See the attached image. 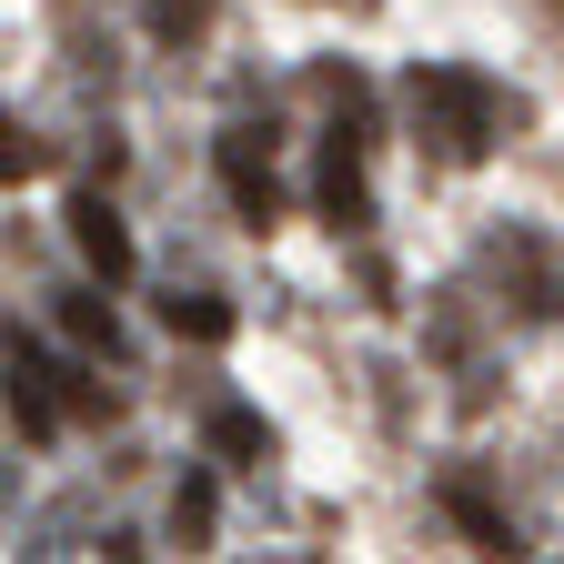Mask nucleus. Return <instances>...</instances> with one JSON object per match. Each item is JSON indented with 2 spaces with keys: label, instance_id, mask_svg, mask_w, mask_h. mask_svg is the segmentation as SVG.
I'll list each match as a JSON object with an SVG mask.
<instances>
[{
  "label": "nucleus",
  "instance_id": "nucleus-1",
  "mask_svg": "<svg viewBox=\"0 0 564 564\" xmlns=\"http://www.w3.org/2000/svg\"><path fill=\"white\" fill-rule=\"evenodd\" d=\"M413 111H444V121H454V152H484V141H494V91L474 82V70L423 61V70H413Z\"/></svg>",
  "mask_w": 564,
  "mask_h": 564
},
{
  "label": "nucleus",
  "instance_id": "nucleus-2",
  "mask_svg": "<svg viewBox=\"0 0 564 564\" xmlns=\"http://www.w3.org/2000/svg\"><path fill=\"white\" fill-rule=\"evenodd\" d=\"M70 403H82V383H70L31 333H11V413H21V434H51Z\"/></svg>",
  "mask_w": 564,
  "mask_h": 564
},
{
  "label": "nucleus",
  "instance_id": "nucleus-3",
  "mask_svg": "<svg viewBox=\"0 0 564 564\" xmlns=\"http://www.w3.org/2000/svg\"><path fill=\"white\" fill-rule=\"evenodd\" d=\"M70 242H82V262H91L101 282H131V232H121V212H111L101 192L70 202Z\"/></svg>",
  "mask_w": 564,
  "mask_h": 564
},
{
  "label": "nucleus",
  "instance_id": "nucleus-4",
  "mask_svg": "<svg viewBox=\"0 0 564 564\" xmlns=\"http://www.w3.org/2000/svg\"><path fill=\"white\" fill-rule=\"evenodd\" d=\"M252 141H262V131H223V182H232V202L262 223V212H272V162L252 152Z\"/></svg>",
  "mask_w": 564,
  "mask_h": 564
},
{
  "label": "nucleus",
  "instance_id": "nucleus-5",
  "mask_svg": "<svg viewBox=\"0 0 564 564\" xmlns=\"http://www.w3.org/2000/svg\"><path fill=\"white\" fill-rule=\"evenodd\" d=\"M323 202L343 212V223H364V141H352L333 121V152H323Z\"/></svg>",
  "mask_w": 564,
  "mask_h": 564
},
{
  "label": "nucleus",
  "instance_id": "nucleus-6",
  "mask_svg": "<svg viewBox=\"0 0 564 564\" xmlns=\"http://www.w3.org/2000/svg\"><path fill=\"white\" fill-rule=\"evenodd\" d=\"M61 333H70V343L121 352V323H111V303H91V293H61Z\"/></svg>",
  "mask_w": 564,
  "mask_h": 564
},
{
  "label": "nucleus",
  "instance_id": "nucleus-7",
  "mask_svg": "<svg viewBox=\"0 0 564 564\" xmlns=\"http://www.w3.org/2000/svg\"><path fill=\"white\" fill-rule=\"evenodd\" d=\"M162 323H172V333H192V343H223V333H232V313L212 303V293H172V303H162Z\"/></svg>",
  "mask_w": 564,
  "mask_h": 564
},
{
  "label": "nucleus",
  "instance_id": "nucleus-8",
  "mask_svg": "<svg viewBox=\"0 0 564 564\" xmlns=\"http://www.w3.org/2000/svg\"><path fill=\"white\" fill-rule=\"evenodd\" d=\"M444 505H454V514H464V524H474V534H484L494 554H514V524H505V514H494V505H484V494H474V484H454V494H444Z\"/></svg>",
  "mask_w": 564,
  "mask_h": 564
},
{
  "label": "nucleus",
  "instance_id": "nucleus-9",
  "mask_svg": "<svg viewBox=\"0 0 564 564\" xmlns=\"http://www.w3.org/2000/svg\"><path fill=\"white\" fill-rule=\"evenodd\" d=\"M141 21H152L162 41H192V31L212 21V0H141Z\"/></svg>",
  "mask_w": 564,
  "mask_h": 564
},
{
  "label": "nucleus",
  "instance_id": "nucleus-10",
  "mask_svg": "<svg viewBox=\"0 0 564 564\" xmlns=\"http://www.w3.org/2000/svg\"><path fill=\"white\" fill-rule=\"evenodd\" d=\"M172 524H182V534H192V544H202V534H212V484H202V474H192V484H182V494H172Z\"/></svg>",
  "mask_w": 564,
  "mask_h": 564
},
{
  "label": "nucleus",
  "instance_id": "nucleus-11",
  "mask_svg": "<svg viewBox=\"0 0 564 564\" xmlns=\"http://www.w3.org/2000/svg\"><path fill=\"white\" fill-rule=\"evenodd\" d=\"M212 454H262V423L252 413H212Z\"/></svg>",
  "mask_w": 564,
  "mask_h": 564
}]
</instances>
